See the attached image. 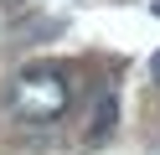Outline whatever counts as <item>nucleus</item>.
Instances as JSON below:
<instances>
[{
  "label": "nucleus",
  "mask_w": 160,
  "mask_h": 155,
  "mask_svg": "<svg viewBox=\"0 0 160 155\" xmlns=\"http://www.w3.org/2000/svg\"><path fill=\"white\" fill-rule=\"evenodd\" d=\"M11 109L21 124H57L72 109V78L57 62H36L11 83Z\"/></svg>",
  "instance_id": "obj_1"
},
{
  "label": "nucleus",
  "mask_w": 160,
  "mask_h": 155,
  "mask_svg": "<svg viewBox=\"0 0 160 155\" xmlns=\"http://www.w3.org/2000/svg\"><path fill=\"white\" fill-rule=\"evenodd\" d=\"M103 134H114V93H108V88H98L93 114H88V145H98Z\"/></svg>",
  "instance_id": "obj_2"
},
{
  "label": "nucleus",
  "mask_w": 160,
  "mask_h": 155,
  "mask_svg": "<svg viewBox=\"0 0 160 155\" xmlns=\"http://www.w3.org/2000/svg\"><path fill=\"white\" fill-rule=\"evenodd\" d=\"M150 83H155V88H160V52H155V57H150Z\"/></svg>",
  "instance_id": "obj_3"
}]
</instances>
